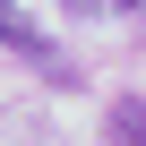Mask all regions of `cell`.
Segmentation results:
<instances>
[{"label": "cell", "mask_w": 146, "mask_h": 146, "mask_svg": "<svg viewBox=\"0 0 146 146\" xmlns=\"http://www.w3.org/2000/svg\"><path fill=\"white\" fill-rule=\"evenodd\" d=\"M129 9H146V0H129Z\"/></svg>", "instance_id": "obj_3"}, {"label": "cell", "mask_w": 146, "mask_h": 146, "mask_svg": "<svg viewBox=\"0 0 146 146\" xmlns=\"http://www.w3.org/2000/svg\"><path fill=\"white\" fill-rule=\"evenodd\" d=\"M0 43H9L17 60H35V69H52V78H69V60H60V43H52V35L35 26V17H17L9 0H0Z\"/></svg>", "instance_id": "obj_1"}, {"label": "cell", "mask_w": 146, "mask_h": 146, "mask_svg": "<svg viewBox=\"0 0 146 146\" xmlns=\"http://www.w3.org/2000/svg\"><path fill=\"white\" fill-rule=\"evenodd\" d=\"M112 129H120V146H146V103H137V95H120V112H112Z\"/></svg>", "instance_id": "obj_2"}]
</instances>
